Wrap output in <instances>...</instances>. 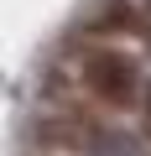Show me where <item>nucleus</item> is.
<instances>
[{
  "label": "nucleus",
  "instance_id": "f257e3e1",
  "mask_svg": "<svg viewBox=\"0 0 151 156\" xmlns=\"http://www.w3.org/2000/svg\"><path fill=\"white\" fill-rule=\"evenodd\" d=\"M84 83L94 89V99L104 104H130L135 99V62L120 52H94L84 62Z\"/></svg>",
  "mask_w": 151,
  "mask_h": 156
},
{
  "label": "nucleus",
  "instance_id": "f03ea898",
  "mask_svg": "<svg viewBox=\"0 0 151 156\" xmlns=\"http://www.w3.org/2000/svg\"><path fill=\"white\" fill-rule=\"evenodd\" d=\"M146 130H151V99H146Z\"/></svg>",
  "mask_w": 151,
  "mask_h": 156
}]
</instances>
